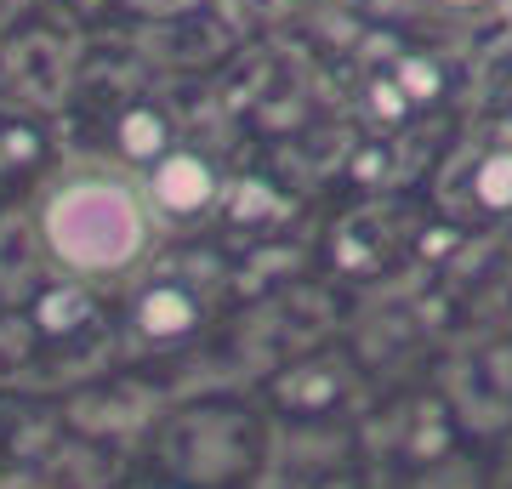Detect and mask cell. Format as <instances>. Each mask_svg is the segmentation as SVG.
Wrapping results in <instances>:
<instances>
[{
    "instance_id": "6da1fadb",
    "label": "cell",
    "mask_w": 512,
    "mask_h": 489,
    "mask_svg": "<svg viewBox=\"0 0 512 489\" xmlns=\"http://www.w3.org/2000/svg\"><path fill=\"white\" fill-rule=\"evenodd\" d=\"M35 234L40 251L74 279H120L148 256L154 200L114 165H80L40 200Z\"/></svg>"
},
{
    "instance_id": "7a4b0ae2",
    "label": "cell",
    "mask_w": 512,
    "mask_h": 489,
    "mask_svg": "<svg viewBox=\"0 0 512 489\" xmlns=\"http://www.w3.org/2000/svg\"><path fill=\"white\" fill-rule=\"evenodd\" d=\"M205 194H211V177H205V165L188 160V154L165 160V171L154 177V205H160V211H177V217H194L205 205Z\"/></svg>"
},
{
    "instance_id": "3957f363",
    "label": "cell",
    "mask_w": 512,
    "mask_h": 489,
    "mask_svg": "<svg viewBox=\"0 0 512 489\" xmlns=\"http://www.w3.org/2000/svg\"><path fill=\"white\" fill-rule=\"evenodd\" d=\"M433 12H444V18H478V12H490L495 0H427Z\"/></svg>"
}]
</instances>
